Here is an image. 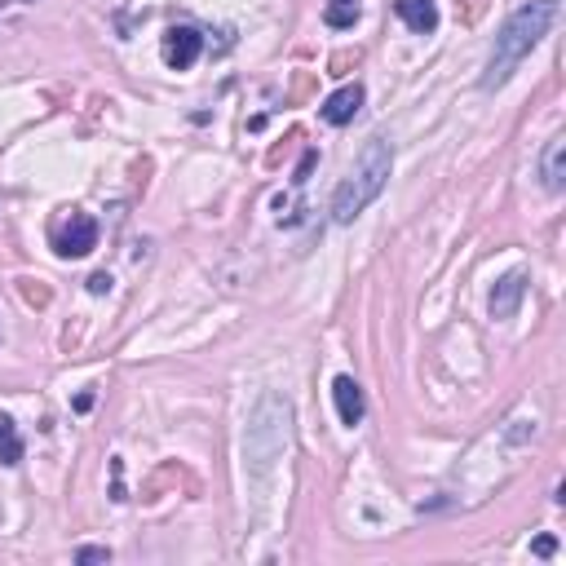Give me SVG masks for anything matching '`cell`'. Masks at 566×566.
Returning <instances> with one entry per match:
<instances>
[{
	"mask_svg": "<svg viewBox=\"0 0 566 566\" xmlns=\"http://www.w3.org/2000/svg\"><path fill=\"white\" fill-rule=\"evenodd\" d=\"M553 18H558V0H531V4H522L514 18L500 27L496 49H491V62H487V71H482V89H487V94L500 89V85L517 71V62L549 36Z\"/></svg>",
	"mask_w": 566,
	"mask_h": 566,
	"instance_id": "cell-1",
	"label": "cell"
},
{
	"mask_svg": "<svg viewBox=\"0 0 566 566\" xmlns=\"http://www.w3.org/2000/svg\"><path fill=\"white\" fill-rule=\"evenodd\" d=\"M390 168H394V147H390L381 133L367 138L363 151L355 155V164H350V173H346V182H341L337 195H332V221H337V226H350L363 208L385 191Z\"/></svg>",
	"mask_w": 566,
	"mask_h": 566,
	"instance_id": "cell-2",
	"label": "cell"
},
{
	"mask_svg": "<svg viewBox=\"0 0 566 566\" xmlns=\"http://www.w3.org/2000/svg\"><path fill=\"white\" fill-rule=\"evenodd\" d=\"M53 248H58V257H67V261L89 257V253L98 248V221H94L89 212L71 208L67 221H62V230L53 235Z\"/></svg>",
	"mask_w": 566,
	"mask_h": 566,
	"instance_id": "cell-3",
	"label": "cell"
},
{
	"mask_svg": "<svg viewBox=\"0 0 566 566\" xmlns=\"http://www.w3.org/2000/svg\"><path fill=\"white\" fill-rule=\"evenodd\" d=\"M164 62L173 67V71H191L195 62H200V53H204V36L195 31V27H186V22H177V27H168L164 31Z\"/></svg>",
	"mask_w": 566,
	"mask_h": 566,
	"instance_id": "cell-4",
	"label": "cell"
},
{
	"mask_svg": "<svg viewBox=\"0 0 566 566\" xmlns=\"http://www.w3.org/2000/svg\"><path fill=\"white\" fill-rule=\"evenodd\" d=\"M164 487H186L191 496H200V482L191 478V469H186V464H177V461H164L151 478L142 482V500H147V505L159 500V491H164Z\"/></svg>",
	"mask_w": 566,
	"mask_h": 566,
	"instance_id": "cell-5",
	"label": "cell"
},
{
	"mask_svg": "<svg viewBox=\"0 0 566 566\" xmlns=\"http://www.w3.org/2000/svg\"><path fill=\"white\" fill-rule=\"evenodd\" d=\"M332 399H337V416H341V425H359L363 412H367V403H363V390L355 376H337L332 381Z\"/></svg>",
	"mask_w": 566,
	"mask_h": 566,
	"instance_id": "cell-6",
	"label": "cell"
},
{
	"mask_svg": "<svg viewBox=\"0 0 566 566\" xmlns=\"http://www.w3.org/2000/svg\"><path fill=\"white\" fill-rule=\"evenodd\" d=\"M522 297H526V270L505 274V279L496 283V292H491V319H514Z\"/></svg>",
	"mask_w": 566,
	"mask_h": 566,
	"instance_id": "cell-7",
	"label": "cell"
},
{
	"mask_svg": "<svg viewBox=\"0 0 566 566\" xmlns=\"http://www.w3.org/2000/svg\"><path fill=\"white\" fill-rule=\"evenodd\" d=\"M394 13L412 27L416 36H434L438 31V0H394Z\"/></svg>",
	"mask_w": 566,
	"mask_h": 566,
	"instance_id": "cell-8",
	"label": "cell"
},
{
	"mask_svg": "<svg viewBox=\"0 0 566 566\" xmlns=\"http://www.w3.org/2000/svg\"><path fill=\"white\" fill-rule=\"evenodd\" d=\"M540 182L544 191H562L566 186V138H549L544 142V155H540Z\"/></svg>",
	"mask_w": 566,
	"mask_h": 566,
	"instance_id": "cell-9",
	"label": "cell"
},
{
	"mask_svg": "<svg viewBox=\"0 0 566 566\" xmlns=\"http://www.w3.org/2000/svg\"><path fill=\"white\" fill-rule=\"evenodd\" d=\"M363 106V85H346V89H337L328 103L319 106V115L328 120V124H350L355 115H359Z\"/></svg>",
	"mask_w": 566,
	"mask_h": 566,
	"instance_id": "cell-10",
	"label": "cell"
},
{
	"mask_svg": "<svg viewBox=\"0 0 566 566\" xmlns=\"http://www.w3.org/2000/svg\"><path fill=\"white\" fill-rule=\"evenodd\" d=\"M323 22H328V27H337V31H350V27L359 22V0H328Z\"/></svg>",
	"mask_w": 566,
	"mask_h": 566,
	"instance_id": "cell-11",
	"label": "cell"
},
{
	"mask_svg": "<svg viewBox=\"0 0 566 566\" xmlns=\"http://www.w3.org/2000/svg\"><path fill=\"white\" fill-rule=\"evenodd\" d=\"M18 297H22L31 310H49L53 288L45 283V279H36V274H22V279H18Z\"/></svg>",
	"mask_w": 566,
	"mask_h": 566,
	"instance_id": "cell-12",
	"label": "cell"
},
{
	"mask_svg": "<svg viewBox=\"0 0 566 566\" xmlns=\"http://www.w3.org/2000/svg\"><path fill=\"white\" fill-rule=\"evenodd\" d=\"M22 461V438H18V425L9 416H0V464H18Z\"/></svg>",
	"mask_w": 566,
	"mask_h": 566,
	"instance_id": "cell-13",
	"label": "cell"
},
{
	"mask_svg": "<svg viewBox=\"0 0 566 566\" xmlns=\"http://www.w3.org/2000/svg\"><path fill=\"white\" fill-rule=\"evenodd\" d=\"M363 67V49L355 45V49H337L332 58H328V76H337V80H346L350 71H359Z\"/></svg>",
	"mask_w": 566,
	"mask_h": 566,
	"instance_id": "cell-14",
	"label": "cell"
},
{
	"mask_svg": "<svg viewBox=\"0 0 566 566\" xmlns=\"http://www.w3.org/2000/svg\"><path fill=\"white\" fill-rule=\"evenodd\" d=\"M314 85H319V76H314V71H301V76L292 80V89H288V103L301 106V103L310 98V94H314Z\"/></svg>",
	"mask_w": 566,
	"mask_h": 566,
	"instance_id": "cell-15",
	"label": "cell"
},
{
	"mask_svg": "<svg viewBox=\"0 0 566 566\" xmlns=\"http://www.w3.org/2000/svg\"><path fill=\"white\" fill-rule=\"evenodd\" d=\"M487 4H491V0H456V18H461V22H478V18L487 13Z\"/></svg>",
	"mask_w": 566,
	"mask_h": 566,
	"instance_id": "cell-16",
	"label": "cell"
},
{
	"mask_svg": "<svg viewBox=\"0 0 566 566\" xmlns=\"http://www.w3.org/2000/svg\"><path fill=\"white\" fill-rule=\"evenodd\" d=\"M314 164H319V151L310 147V151L301 155V164H297V173H292V186H306V182H310V173H314Z\"/></svg>",
	"mask_w": 566,
	"mask_h": 566,
	"instance_id": "cell-17",
	"label": "cell"
},
{
	"mask_svg": "<svg viewBox=\"0 0 566 566\" xmlns=\"http://www.w3.org/2000/svg\"><path fill=\"white\" fill-rule=\"evenodd\" d=\"M76 562H111V549H103V544H85V549L76 553Z\"/></svg>",
	"mask_w": 566,
	"mask_h": 566,
	"instance_id": "cell-18",
	"label": "cell"
},
{
	"mask_svg": "<svg viewBox=\"0 0 566 566\" xmlns=\"http://www.w3.org/2000/svg\"><path fill=\"white\" fill-rule=\"evenodd\" d=\"M531 553H535V558H553V553H558V540H553V535H540V540L531 544Z\"/></svg>",
	"mask_w": 566,
	"mask_h": 566,
	"instance_id": "cell-19",
	"label": "cell"
},
{
	"mask_svg": "<svg viewBox=\"0 0 566 566\" xmlns=\"http://www.w3.org/2000/svg\"><path fill=\"white\" fill-rule=\"evenodd\" d=\"M89 292H94V297H103V292H111V274H106V270H98V274H89Z\"/></svg>",
	"mask_w": 566,
	"mask_h": 566,
	"instance_id": "cell-20",
	"label": "cell"
}]
</instances>
